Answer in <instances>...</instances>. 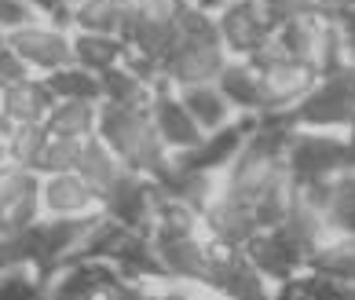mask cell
<instances>
[{
	"label": "cell",
	"instance_id": "25",
	"mask_svg": "<svg viewBox=\"0 0 355 300\" xmlns=\"http://www.w3.org/2000/svg\"><path fill=\"white\" fill-rule=\"evenodd\" d=\"M308 267L334 275L355 290V231H334L319 249L308 256Z\"/></svg>",
	"mask_w": 355,
	"mask_h": 300
},
{
	"label": "cell",
	"instance_id": "19",
	"mask_svg": "<svg viewBox=\"0 0 355 300\" xmlns=\"http://www.w3.org/2000/svg\"><path fill=\"white\" fill-rule=\"evenodd\" d=\"M183 107L191 110V117L198 121L202 132H213V128H223L227 121H234V107L227 103V96L216 88V81H202V85H187V88H176Z\"/></svg>",
	"mask_w": 355,
	"mask_h": 300
},
{
	"label": "cell",
	"instance_id": "28",
	"mask_svg": "<svg viewBox=\"0 0 355 300\" xmlns=\"http://www.w3.org/2000/svg\"><path fill=\"white\" fill-rule=\"evenodd\" d=\"M322 213H326L334 231H355V168L330 179Z\"/></svg>",
	"mask_w": 355,
	"mask_h": 300
},
{
	"label": "cell",
	"instance_id": "18",
	"mask_svg": "<svg viewBox=\"0 0 355 300\" xmlns=\"http://www.w3.org/2000/svg\"><path fill=\"white\" fill-rule=\"evenodd\" d=\"M136 0H70L67 8V26L70 30H88V33H125L132 19Z\"/></svg>",
	"mask_w": 355,
	"mask_h": 300
},
{
	"label": "cell",
	"instance_id": "40",
	"mask_svg": "<svg viewBox=\"0 0 355 300\" xmlns=\"http://www.w3.org/2000/svg\"><path fill=\"white\" fill-rule=\"evenodd\" d=\"M348 147H352V158H355V125L348 128Z\"/></svg>",
	"mask_w": 355,
	"mask_h": 300
},
{
	"label": "cell",
	"instance_id": "6",
	"mask_svg": "<svg viewBox=\"0 0 355 300\" xmlns=\"http://www.w3.org/2000/svg\"><path fill=\"white\" fill-rule=\"evenodd\" d=\"M253 62L260 70V92H264V110L260 114L293 110L297 103L304 99L308 88L315 85V77H319V70H315L311 62L286 55V51H279L275 44H268L264 51H257Z\"/></svg>",
	"mask_w": 355,
	"mask_h": 300
},
{
	"label": "cell",
	"instance_id": "32",
	"mask_svg": "<svg viewBox=\"0 0 355 300\" xmlns=\"http://www.w3.org/2000/svg\"><path fill=\"white\" fill-rule=\"evenodd\" d=\"M330 22H334V30L340 33V41L348 44L352 59H355V0H340L330 11Z\"/></svg>",
	"mask_w": 355,
	"mask_h": 300
},
{
	"label": "cell",
	"instance_id": "3",
	"mask_svg": "<svg viewBox=\"0 0 355 300\" xmlns=\"http://www.w3.org/2000/svg\"><path fill=\"white\" fill-rule=\"evenodd\" d=\"M286 168L297 184H315V179H334L348 173V168H355L348 132L293 125L286 143Z\"/></svg>",
	"mask_w": 355,
	"mask_h": 300
},
{
	"label": "cell",
	"instance_id": "9",
	"mask_svg": "<svg viewBox=\"0 0 355 300\" xmlns=\"http://www.w3.org/2000/svg\"><path fill=\"white\" fill-rule=\"evenodd\" d=\"M205 293L231 297V300H264L275 297V285L249 264V256L234 245H213L205 271Z\"/></svg>",
	"mask_w": 355,
	"mask_h": 300
},
{
	"label": "cell",
	"instance_id": "29",
	"mask_svg": "<svg viewBox=\"0 0 355 300\" xmlns=\"http://www.w3.org/2000/svg\"><path fill=\"white\" fill-rule=\"evenodd\" d=\"M48 297V279L33 264H4L0 267V300H30Z\"/></svg>",
	"mask_w": 355,
	"mask_h": 300
},
{
	"label": "cell",
	"instance_id": "16",
	"mask_svg": "<svg viewBox=\"0 0 355 300\" xmlns=\"http://www.w3.org/2000/svg\"><path fill=\"white\" fill-rule=\"evenodd\" d=\"M51 103H55V96H51V88L44 85V77H37V73L4 88V92H0V136H4L11 125L44 121Z\"/></svg>",
	"mask_w": 355,
	"mask_h": 300
},
{
	"label": "cell",
	"instance_id": "41",
	"mask_svg": "<svg viewBox=\"0 0 355 300\" xmlns=\"http://www.w3.org/2000/svg\"><path fill=\"white\" fill-rule=\"evenodd\" d=\"M4 44H8V37H4V33H0V48H4Z\"/></svg>",
	"mask_w": 355,
	"mask_h": 300
},
{
	"label": "cell",
	"instance_id": "31",
	"mask_svg": "<svg viewBox=\"0 0 355 300\" xmlns=\"http://www.w3.org/2000/svg\"><path fill=\"white\" fill-rule=\"evenodd\" d=\"M37 19H48V15H41L30 0H0V33H15V30H26L30 22H37Z\"/></svg>",
	"mask_w": 355,
	"mask_h": 300
},
{
	"label": "cell",
	"instance_id": "23",
	"mask_svg": "<svg viewBox=\"0 0 355 300\" xmlns=\"http://www.w3.org/2000/svg\"><path fill=\"white\" fill-rule=\"evenodd\" d=\"M128 48L117 33H88V30H73V62H81L92 73H107L110 67L125 62Z\"/></svg>",
	"mask_w": 355,
	"mask_h": 300
},
{
	"label": "cell",
	"instance_id": "39",
	"mask_svg": "<svg viewBox=\"0 0 355 300\" xmlns=\"http://www.w3.org/2000/svg\"><path fill=\"white\" fill-rule=\"evenodd\" d=\"M0 165H8V143H4V136H0Z\"/></svg>",
	"mask_w": 355,
	"mask_h": 300
},
{
	"label": "cell",
	"instance_id": "20",
	"mask_svg": "<svg viewBox=\"0 0 355 300\" xmlns=\"http://www.w3.org/2000/svg\"><path fill=\"white\" fill-rule=\"evenodd\" d=\"M154 77L136 70L132 62H117L107 73H99V88H103V103H125V107H147L150 92H154Z\"/></svg>",
	"mask_w": 355,
	"mask_h": 300
},
{
	"label": "cell",
	"instance_id": "2",
	"mask_svg": "<svg viewBox=\"0 0 355 300\" xmlns=\"http://www.w3.org/2000/svg\"><path fill=\"white\" fill-rule=\"evenodd\" d=\"M96 136L121 158L128 168L150 176L154 184L173 173L176 154L157 139L154 125H150V110L147 107H125V103H99V125Z\"/></svg>",
	"mask_w": 355,
	"mask_h": 300
},
{
	"label": "cell",
	"instance_id": "1",
	"mask_svg": "<svg viewBox=\"0 0 355 300\" xmlns=\"http://www.w3.org/2000/svg\"><path fill=\"white\" fill-rule=\"evenodd\" d=\"M176 26H180V37L162 59V67H157V81H165L168 88L216 81V73L227 62V48L216 37L213 15L194 8L191 0H176Z\"/></svg>",
	"mask_w": 355,
	"mask_h": 300
},
{
	"label": "cell",
	"instance_id": "11",
	"mask_svg": "<svg viewBox=\"0 0 355 300\" xmlns=\"http://www.w3.org/2000/svg\"><path fill=\"white\" fill-rule=\"evenodd\" d=\"M242 253L249 256V264H253L260 275H264L275 290H279L282 282H289L297 275V271L308 267V256L293 245V238L282 231V227H260L253 231V238L242 245Z\"/></svg>",
	"mask_w": 355,
	"mask_h": 300
},
{
	"label": "cell",
	"instance_id": "35",
	"mask_svg": "<svg viewBox=\"0 0 355 300\" xmlns=\"http://www.w3.org/2000/svg\"><path fill=\"white\" fill-rule=\"evenodd\" d=\"M30 4L41 11V15L48 19H55V22H67V8H70V0H30Z\"/></svg>",
	"mask_w": 355,
	"mask_h": 300
},
{
	"label": "cell",
	"instance_id": "34",
	"mask_svg": "<svg viewBox=\"0 0 355 300\" xmlns=\"http://www.w3.org/2000/svg\"><path fill=\"white\" fill-rule=\"evenodd\" d=\"M264 8L271 11L275 22H282V19L304 15V11H315V0H264Z\"/></svg>",
	"mask_w": 355,
	"mask_h": 300
},
{
	"label": "cell",
	"instance_id": "38",
	"mask_svg": "<svg viewBox=\"0 0 355 300\" xmlns=\"http://www.w3.org/2000/svg\"><path fill=\"white\" fill-rule=\"evenodd\" d=\"M8 234H11V224L4 220V213H0V238H8Z\"/></svg>",
	"mask_w": 355,
	"mask_h": 300
},
{
	"label": "cell",
	"instance_id": "26",
	"mask_svg": "<svg viewBox=\"0 0 355 300\" xmlns=\"http://www.w3.org/2000/svg\"><path fill=\"white\" fill-rule=\"evenodd\" d=\"M44 85L51 88L55 99H96V103H103L99 73L85 70L81 62H70V67H59V70L44 73Z\"/></svg>",
	"mask_w": 355,
	"mask_h": 300
},
{
	"label": "cell",
	"instance_id": "21",
	"mask_svg": "<svg viewBox=\"0 0 355 300\" xmlns=\"http://www.w3.org/2000/svg\"><path fill=\"white\" fill-rule=\"evenodd\" d=\"M77 173H81V176H85V184L103 198V194H107V191L117 184V179L128 173V165L117 158V154H114L99 136H88V139H85V147H81V161H77Z\"/></svg>",
	"mask_w": 355,
	"mask_h": 300
},
{
	"label": "cell",
	"instance_id": "33",
	"mask_svg": "<svg viewBox=\"0 0 355 300\" xmlns=\"http://www.w3.org/2000/svg\"><path fill=\"white\" fill-rule=\"evenodd\" d=\"M22 77H30L26 62L4 44V48H0V92H4V88H11L15 81H22Z\"/></svg>",
	"mask_w": 355,
	"mask_h": 300
},
{
	"label": "cell",
	"instance_id": "14",
	"mask_svg": "<svg viewBox=\"0 0 355 300\" xmlns=\"http://www.w3.org/2000/svg\"><path fill=\"white\" fill-rule=\"evenodd\" d=\"M0 213L11 231L30 227L41 216V173L15 161L0 165Z\"/></svg>",
	"mask_w": 355,
	"mask_h": 300
},
{
	"label": "cell",
	"instance_id": "8",
	"mask_svg": "<svg viewBox=\"0 0 355 300\" xmlns=\"http://www.w3.org/2000/svg\"><path fill=\"white\" fill-rule=\"evenodd\" d=\"M8 48L26 62L30 73L44 77V73L73 62V30L55 19H37L26 30L8 33Z\"/></svg>",
	"mask_w": 355,
	"mask_h": 300
},
{
	"label": "cell",
	"instance_id": "4",
	"mask_svg": "<svg viewBox=\"0 0 355 300\" xmlns=\"http://www.w3.org/2000/svg\"><path fill=\"white\" fill-rule=\"evenodd\" d=\"M180 26H176V0H136L132 19H128L121 41L128 48V62L136 70L157 81V67L176 44Z\"/></svg>",
	"mask_w": 355,
	"mask_h": 300
},
{
	"label": "cell",
	"instance_id": "27",
	"mask_svg": "<svg viewBox=\"0 0 355 300\" xmlns=\"http://www.w3.org/2000/svg\"><path fill=\"white\" fill-rule=\"evenodd\" d=\"M48 125L44 121H33V125H11L4 132V143H8V161L15 165H26L37 173V161L44 154V143H48Z\"/></svg>",
	"mask_w": 355,
	"mask_h": 300
},
{
	"label": "cell",
	"instance_id": "36",
	"mask_svg": "<svg viewBox=\"0 0 355 300\" xmlns=\"http://www.w3.org/2000/svg\"><path fill=\"white\" fill-rule=\"evenodd\" d=\"M191 4H194V8H202V11H209V15H213V11H216V8H223V4H227V0H191Z\"/></svg>",
	"mask_w": 355,
	"mask_h": 300
},
{
	"label": "cell",
	"instance_id": "17",
	"mask_svg": "<svg viewBox=\"0 0 355 300\" xmlns=\"http://www.w3.org/2000/svg\"><path fill=\"white\" fill-rule=\"evenodd\" d=\"M216 88L227 103L234 107V114H260L264 110V92H260V70L253 55H227L223 70L216 73Z\"/></svg>",
	"mask_w": 355,
	"mask_h": 300
},
{
	"label": "cell",
	"instance_id": "30",
	"mask_svg": "<svg viewBox=\"0 0 355 300\" xmlns=\"http://www.w3.org/2000/svg\"><path fill=\"white\" fill-rule=\"evenodd\" d=\"M81 147H85V139L51 132L48 143H44L41 161H37V173H41V176H48V173H70V168H77V161H81Z\"/></svg>",
	"mask_w": 355,
	"mask_h": 300
},
{
	"label": "cell",
	"instance_id": "7",
	"mask_svg": "<svg viewBox=\"0 0 355 300\" xmlns=\"http://www.w3.org/2000/svg\"><path fill=\"white\" fill-rule=\"evenodd\" d=\"M213 26L227 55H257L275 41V22L264 0H227L213 11Z\"/></svg>",
	"mask_w": 355,
	"mask_h": 300
},
{
	"label": "cell",
	"instance_id": "10",
	"mask_svg": "<svg viewBox=\"0 0 355 300\" xmlns=\"http://www.w3.org/2000/svg\"><path fill=\"white\" fill-rule=\"evenodd\" d=\"M154 198H157V184H154V179L136 173V168H128V173L99 198V213L110 216L114 224H121V227L150 231Z\"/></svg>",
	"mask_w": 355,
	"mask_h": 300
},
{
	"label": "cell",
	"instance_id": "15",
	"mask_svg": "<svg viewBox=\"0 0 355 300\" xmlns=\"http://www.w3.org/2000/svg\"><path fill=\"white\" fill-rule=\"evenodd\" d=\"M88 213H99V194L85 184V176L77 168L41 176V216H88Z\"/></svg>",
	"mask_w": 355,
	"mask_h": 300
},
{
	"label": "cell",
	"instance_id": "5",
	"mask_svg": "<svg viewBox=\"0 0 355 300\" xmlns=\"http://www.w3.org/2000/svg\"><path fill=\"white\" fill-rule=\"evenodd\" d=\"M293 125L304 128H337L348 132L355 125V67L319 73L315 85L293 110H286Z\"/></svg>",
	"mask_w": 355,
	"mask_h": 300
},
{
	"label": "cell",
	"instance_id": "24",
	"mask_svg": "<svg viewBox=\"0 0 355 300\" xmlns=\"http://www.w3.org/2000/svg\"><path fill=\"white\" fill-rule=\"evenodd\" d=\"M279 227L289 234V238H293V245H297V249L304 253V256H311V253L319 249V245H322V242L334 234L330 220H326V216H322L315 205H308L304 198H300V194H297L293 209H289V216L282 220Z\"/></svg>",
	"mask_w": 355,
	"mask_h": 300
},
{
	"label": "cell",
	"instance_id": "12",
	"mask_svg": "<svg viewBox=\"0 0 355 300\" xmlns=\"http://www.w3.org/2000/svg\"><path fill=\"white\" fill-rule=\"evenodd\" d=\"M147 110H150V125H154L157 139H162L173 154L191 150L194 143L205 136L202 128H198V121L191 117V110L183 107L180 92H176V88H168L165 81H157V85H154Z\"/></svg>",
	"mask_w": 355,
	"mask_h": 300
},
{
	"label": "cell",
	"instance_id": "37",
	"mask_svg": "<svg viewBox=\"0 0 355 300\" xmlns=\"http://www.w3.org/2000/svg\"><path fill=\"white\" fill-rule=\"evenodd\" d=\"M340 4V0H315V11H322V15H330V11Z\"/></svg>",
	"mask_w": 355,
	"mask_h": 300
},
{
	"label": "cell",
	"instance_id": "13",
	"mask_svg": "<svg viewBox=\"0 0 355 300\" xmlns=\"http://www.w3.org/2000/svg\"><path fill=\"white\" fill-rule=\"evenodd\" d=\"M202 224H205L209 238H213L216 245H234V249H242V245L253 238V231H260L257 216H253V205H249L245 198L227 194L223 187L205 202Z\"/></svg>",
	"mask_w": 355,
	"mask_h": 300
},
{
	"label": "cell",
	"instance_id": "22",
	"mask_svg": "<svg viewBox=\"0 0 355 300\" xmlns=\"http://www.w3.org/2000/svg\"><path fill=\"white\" fill-rule=\"evenodd\" d=\"M44 125L55 136L88 139V136H96V125H99V103L96 99H55Z\"/></svg>",
	"mask_w": 355,
	"mask_h": 300
}]
</instances>
